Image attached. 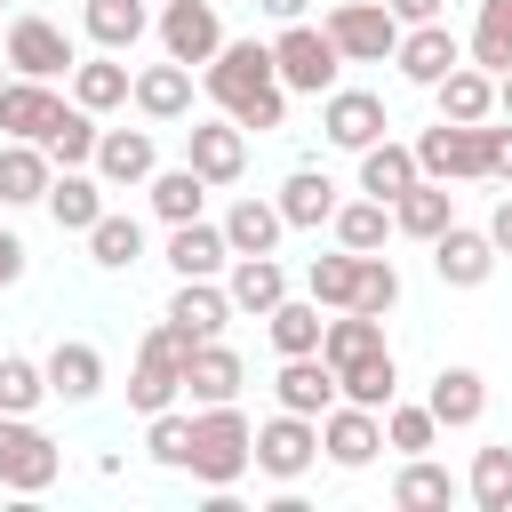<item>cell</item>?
<instances>
[{
	"label": "cell",
	"mask_w": 512,
	"mask_h": 512,
	"mask_svg": "<svg viewBox=\"0 0 512 512\" xmlns=\"http://www.w3.org/2000/svg\"><path fill=\"white\" fill-rule=\"evenodd\" d=\"M368 352H384V320L344 304V312L320 328V360H328V368H352V360H368Z\"/></svg>",
	"instance_id": "cell-38"
},
{
	"label": "cell",
	"mask_w": 512,
	"mask_h": 512,
	"mask_svg": "<svg viewBox=\"0 0 512 512\" xmlns=\"http://www.w3.org/2000/svg\"><path fill=\"white\" fill-rule=\"evenodd\" d=\"M432 440H440L432 408H416V400H392V408H384V448H400V456H424Z\"/></svg>",
	"instance_id": "cell-47"
},
{
	"label": "cell",
	"mask_w": 512,
	"mask_h": 512,
	"mask_svg": "<svg viewBox=\"0 0 512 512\" xmlns=\"http://www.w3.org/2000/svg\"><path fill=\"white\" fill-rule=\"evenodd\" d=\"M328 232H336V248H352V256H376L384 240H392V200H336V216H328Z\"/></svg>",
	"instance_id": "cell-34"
},
{
	"label": "cell",
	"mask_w": 512,
	"mask_h": 512,
	"mask_svg": "<svg viewBox=\"0 0 512 512\" xmlns=\"http://www.w3.org/2000/svg\"><path fill=\"white\" fill-rule=\"evenodd\" d=\"M184 360H192V336H176L168 320L136 344V376H128V408L136 416H160L176 392H184Z\"/></svg>",
	"instance_id": "cell-6"
},
{
	"label": "cell",
	"mask_w": 512,
	"mask_h": 512,
	"mask_svg": "<svg viewBox=\"0 0 512 512\" xmlns=\"http://www.w3.org/2000/svg\"><path fill=\"white\" fill-rule=\"evenodd\" d=\"M272 400L296 408V416H328V408H336V368H328L320 352H288L280 376H272Z\"/></svg>",
	"instance_id": "cell-20"
},
{
	"label": "cell",
	"mask_w": 512,
	"mask_h": 512,
	"mask_svg": "<svg viewBox=\"0 0 512 512\" xmlns=\"http://www.w3.org/2000/svg\"><path fill=\"white\" fill-rule=\"evenodd\" d=\"M80 24H88V40H96V48H112V56H128V48L144 40V24H152V8H144V0H80Z\"/></svg>",
	"instance_id": "cell-35"
},
{
	"label": "cell",
	"mask_w": 512,
	"mask_h": 512,
	"mask_svg": "<svg viewBox=\"0 0 512 512\" xmlns=\"http://www.w3.org/2000/svg\"><path fill=\"white\" fill-rule=\"evenodd\" d=\"M488 240H496V256H512V200H496V216H488Z\"/></svg>",
	"instance_id": "cell-53"
},
{
	"label": "cell",
	"mask_w": 512,
	"mask_h": 512,
	"mask_svg": "<svg viewBox=\"0 0 512 512\" xmlns=\"http://www.w3.org/2000/svg\"><path fill=\"white\" fill-rule=\"evenodd\" d=\"M496 120H512V72H496Z\"/></svg>",
	"instance_id": "cell-55"
},
{
	"label": "cell",
	"mask_w": 512,
	"mask_h": 512,
	"mask_svg": "<svg viewBox=\"0 0 512 512\" xmlns=\"http://www.w3.org/2000/svg\"><path fill=\"white\" fill-rule=\"evenodd\" d=\"M144 192H152V216H160V224H192V216L208 208V176H200V168H152Z\"/></svg>",
	"instance_id": "cell-36"
},
{
	"label": "cell",
	"mask_w": 512,
	"mask_h": 512,
	"mask_svg": "<svg viewBox=\"0 0 512 512\" xmlns=\"http://www.w3.org/2000/svg\"><path fill=\"white\" fill-rule=\"evenodd\" d=\"M200 88H208L216 112L240 120L248 136L288 128V88H280V72H272V40H224V48L200 64Z\"/></svg>",
	"instance_id": "cell-1"
},
{
	"label": "cell",
	"mask_w": 512,
	"mask_h": 512,
	"mask_svg": "<svg viewBox=\"0 0 512 512\" xmlns=\"http://www.w3.org/2000/svg\"><path fill=\"white\" fill-rule=\"evenodd\" d=\"M392 504H400V512H440V504H456V472L432 464V456H408V464L392 472Z\"/></svg>",
	"instance_id": "cell-39"
},
{
	"label": "cell",
	"mask_w": 512,
	"mask_h": 512,
	"mask_svg": "<svg viewBox=\"0 0 512 512\" xmlns=\"http://www.w3.org/2000/svg\"><path fill=\"white\" fill-rule=\"evenodd\" d=\"M424 408H432L440 432H472V424L488 416V376H480V368H440L432 392H424Z\"/></svg>",
	"instance_id": "cell-21"
},
{
	"label": "cell",
	"mask_w": 512,
	"mask_h": 512,
	"mask_svg": "<svg viewBox=\"0 0 512 512\" xmlns=\"http://www.w3.org/2000/svg\"><path fill=\"white\" fill-rule=\"evenodd\" d=\"M48 400V376H40V360H24V352H0V416H32Z\"/></svg>",
	"instance_id": "cell-45"
},
{
	"label": "cell",
	"mask_w": 512,
	"mask_h": 512,
	"mask_svg": "<svg viewBox=\"0 0 512 512\" xmlns=\"http://www.w3.org/2000/svg\"><path fill=\"white\" fill-rule=\"evenodd\" d=\"M408 184H416V152L392 144V136H376V144L360 152V192H368V200H400Z\"/></svg>",
	"instance_id": "cell-40"
},
{
	"label": "cell",
	"mask_w": 512,
	"mask_h": 512,
	"mask_svg": "<svg viewBox=\"0 0 512 512\" xmlns=\"http://www.w3.org/2000/svg\"><path fill=\"white\" fill-rule=\"evenodd\" d=\"M240 384H248V368H240V352H232L224 336L192 344V360H184V392H192L200 408H216V400H240Z\"/></svg>",
	"instance_id": "cell-25"
},
{
	"label": "cell",
	"mask_w": 512,
	"mask_h": 512,
	"mask_svg": "<svg viewBox=\"0 0 512 512\" xmlns=\"http://www.w3.org/2000/svg\"><path fill=\"white\" fill-rule=\"evenodd\" d=\"M128 104H136L144 120H192V64H176V56L144 64V72L128 80Z\"/></svg>",
	"instance_id": "cell-18"
},
{
	"label": "cell",
	"mask_w": 512,
	"mask_h": 512,
	"mask_svg": "<svg viewBox=\"0 0 512 512\" xmlns=\"http://www.w3.org/2000/svg\"><path fill=\"white\" fill-rule=\"evenodd\" d=\"M48 176H56V160H48V144H24V136H0V208H32V200L48 192Z\"/></svg>",
	"instance_id": "cell-27"
},
{
	"label": "cell",
	"mask_w": 512,
	"mask_h": 512,
	"mask_svg": "<svg viewBox=\"0 0 512 512\" xmlns=\"http://www.w3.org/2000/svg\"><path fill=\"white\" fill-rule=\"evenodd\" d=\"M248 464H256L264 480L296 488V480L320 464V416H296V408L264 416V424H256V440H248Z\"/></svg>",
	"instance_id": "cell-3"
},
{
	"label": "cell",
	"mask_w": 512,
	"mask_h": 512,
	"mask_svg": "<svg viewBox=\"0 0 512 512\" xmlns=\"http://www.w3.org/2000/svg\"><path fill=\"white\" fill-rule=\"evenodd\" d=\"M88 152H96V112L64 104L56 128H48V160H56V168H88Z\"/></svg>",
	"instance_id": "cell-46"
},
{
	"label": "cell",
	"mask_w": 512,
	"mask_h": 512,
	"mask_svg": "<svg viewBox=\"0 0 512 512\" xmlns=\"http://www.w3.org/2000/svg\"><path fill=\"white\" fill-rule=\"evenodd\" d=\"M352 280H360V256H352V248L312 256V272H304V288H312V304H320V312H344V304H352Z\"/></svg>",
	"instance_id": "cell-44"
},
{
	"label": "cell",
	"mask_w": 512,
	"mask_h": 512,
	"mask_svg": "<svg viewBox=\"0 0 512 512\" xmlns=\"http://www.w3.org/2000/svg\"><path fill=\"white\" fill-rule=\"evenodd\" d=\"M464 496H472L480 512H512V448H504V440L472 456V472H464Z\"/></svg>",
	"instance_id": "cell-42"
},
{
	"label": "cell",
	"mask_w": 512,
	"mask_h": 512,
	"mask_svg": "<svg viewBox=\"0 0 512 512\" xmlns=\"http://www.w3.org/2000/svg\"><path fill=\"white\" fill-rule=\"evenodd\" d=\"M336 216V184H328V168H296L288 184H280V224L288 232H320Z\"/></svg>",
	"instance_id": "cell-33"
},
{
	"label": "cell",
	"mask_w": 512,
	"mask_h": 512,
	"mask_svg": "<svg viewBox=\"0 0 512 512\" xmlns=\"http://www.w3.org/2000/svg\"><path fill=\"white\" fill-rule=\"evenodd\" d=\"M472 64L480 72H512V0H480V16H472Z\"/></svg>",
	"instance_id": "cell-43"
},
{
	"label": "cell",
	"mask_w": 512,
	"mask_h": 512,
	"mask_svg": "<svg viewBox=\"0 0 512 512\" xmlns=\"http://www.w3.org/2000/svg\"><path fill=\"white\" fill-rule=\"evenodd\" d=\"M128 80H136V72H128L112 48H96L88 64H72V104H80V112H120V104H128Z\"/></svg>",
	"instance_id": "cell-31"
},
{
	"label": "cell",
	"mask_w": 512,
	"mask_h": 512,
	"mask_svg": "<svg viewBox=\"0 0 512 512\" xmlns=\"http://www.w3.org/2000/svg\"><path fill=\"white\" fill-rule=\"evenodd\" d=\"M384 8H392V16H400V24H432V16H440V8H448V0H384Z\"/></svg>",
	"instance_id": "cell-52"
},
{
	"label": "cell",
	"mask_w": 512,
	"mask_h": 512,
	"mask_svg": "<svg viewBox=\"0 0 512 512\" xmlns=\"http://www.w3.org/2000/svg\"><path fill=\"white\" fill-rule=\"evenodd\" d=\"M0 80H8V56H0Z\"/></svg>",
	"instance_id": "cell-56"
},
{
	"label": "cell",
	"mask_w": 512,
	"mask_h": 512,
	"mask_svg": "<svg viewBox=\"0 0 512 512\" xmlns=\"http://www.w3.org/2000/svg\"><path fill=\"white\" fill-rule=\"evenodd\" d=\"M184 168H200L208 192H216V184H240V168H248V128H240V120H192V128H184Z\"/></svg>",
	"instance_id": "cell-13"
},
{
	"label": "cell",
	"mask_w": 512,
	"mask_h": 512,
	"mask_svg": "<svg viewBox=\"0 0 512 512\" xmlns=\"http://www.w3.org/2000/svg\"><path fill=\"white\" fill-rule=\"evenodd\" d=\"M224 296H232V312H256V320H264V312L288 296V272H280L272 256H232V264H224Z\"/></svg>",
	"instance_id": "cell-29"
},
{
	"label": "cell",
	"mask_w": 512,
	"mask_h": 512,
	"mask_svg": "<svg viewBox=\"0 0 512 512\" xmlns=\"http://www.w3.org/2000/svg\"><path fill=\"white\" fill-rule=\"evenodd\" d=\"M432 248V272L448 280V288H488V272H496V240H488V224L472 232V224H448L440 240H424Z\"/></svg>",
	"instance_id": "cell-14"
},
{
	"label": "cell",
	"mask_w": 512,
	"mask_h": 512,
	"mask_svg": "<svg viewBox=\"0 0 512 512\" xmlns=\"http://www.w3.org/2000/svg\"><path fill=\"white\" fill-rule=\"evenodd\" d=\"M448 224H456V192L432 184V176H416V184L392 200V232H408V240H440Z\"/></svg>",
	"instance_id": "cell-28"
},
{
	"label": "cell",
	"mask_w": 512,
	"mask_h": 512,
	"mask_svg": "<svg viewBox=\"0 0 512 512\" xmlns=\"http://www.w3.org/2000/svg\"><path fill=\"white\" fill-rule=\"evenodd\" d=\"M56 112H64V96L48 88V80H0V136H24V144H48V128H56Z\"/></svg>",
	"instance_id": "cell-17"
},
{
	"label": "cell",
	"mask_w": 512,
	"mask_h": 512,
	"mask_svg": "<svg viewBox=\"0 0 512 512\" xmlns=\"http://www.w3.org/2000/svg\"><path fill=\"white\" fill-rule=\"evenodd\" d=\"M40 208L56 216V232H88L104 216V176L96 168H56L48 192H40Z\"/></svg>",
	"instance_id": "cell-22"
},
{
	"label": "cell",
	"mask_w": 512,
	"mask_h": 512,
	"mask_svg": "<svg viewBox=\"0 0 512 512\" xmlns=\"http://www.w3.org/2000/svg\"><path fill=\"white\" fill-rule=\"evenodd\" d=\"M16 280H24V240L0 232V288H16Z\"/></svg>",
	"instance_id": "cell-51"
},
{
	"label": "cell",
	"mask_w": 512,
	"mask_h": 512,
	"mask_svg": "<svg viewBox=\"0 0 512 512\" xmlns=\"http://www.w3.org/2000/svg\"><path fill=\"white\" fill-rule=\"evenodd\" d=\"M280 200H264V192H240L232 208H224V248L232 256H272L280 248Z\"/></svg>",
	"instance_id": "cell-26"
},
{
	"label": "cell",
	"mask_w": 512,
	"mask_h": 512,
	"mask_svg": "<svg viewBox=\"0 0 512 512\" xmlns=\"http://www.w3.org/2000/svg\"><path fill=\"white\" fill-rule=\"evenodd\" d=\"M392 64H400V80L432 88L440 72H456V64H464V48H456V32L432 16V24H400V48H392Z\"/></svg>",
	"instance_id": "cell-15"
},
{
	"label": "cell",
	"mask_w": 512,
	"mask_h": 512,
	"mask_svg": "<svg viewBox=\"0 0 512 512\" xmlns=\"http://www.w3.org/2000/svg\"><path fill=\"white\" fill-rule=\"evenodd\" d=\"M8 72H24V80H56V72H72L80 56H72V40H64V24H48V16H16L8 24Z\"/></svg>",
	"instance_id": "cell-11"
},
{
	"label": "cell",
	"mask_w": 512,
	"mask_h": 512,
	"mask_svg": "<svg viewBox=\"0 0 512 512\" xmlns=\"http://www.w3.org/2000/svg\"><path fill=\"white\" fill-rule=\"evenodd\" d=\"M320 32L336 40L344 64H384V56L400 48V16H392L384 0H336V8L320 16Z\"/></svg>",
	"instance_id": "cell-8"
},
{
	"label": "cell",
	"mask_w": 512,
	"mask_h": 512,
	"mask_svg": "<svg viewBox=\"0 0 512 512\" xmlns=\"http://www.w3.org/2000/svg\"><path fill=\"white\" fill-rule=\"evenodd\" d=\"M40 376H48V400L88 408V400L104 392V352H96V344H80V336H64V344L40 360Z\"/></svg>",
	"instance_id": "cell-16"
},
{
	"label": "cell",
	"mask_w": 512,
	"mask_h": 512,
	"mask_svg": "<svg viewBox=\"0 0 512 512\" xmlns=\"http://www.w3.org/2000/svg\"><path fill=\"white\" fill-rule=\"evenodd\" d=\"M56 472H64V448L32 416H0V488L8 496H40V488H56Z\"/></svg>",
	"instance_id": "cell-7"
},
{
	"label": "cell",
	"mask_w": 512,
	"mask_h": 512,
	"mask_svg": "<svg viewBox=\"0 0 512 512\" xmlns=\"http://www.w3.org/2000/svg\"><path fill=\"white\" fill-rule=\"evenodd\" d=\"M232 264V248H224V224H208V216H192V224H168V272L176 280H216Z\"/></svg>",
	"instance_id": "cell-23"
},
{
	"label": "cell",
	"mask_w": 512,
	"mask_h": 512,
	"mask_svg": "<svg viewBox=\"0 0 512 512\" xmlns=\"http://www.w3.org/2000/svg\"><path fill=\"white\" fill-rule=\"evenodd\" d=\"M320 328H328V320H320L312 296H280V304L264 312V336H272L280 360H288V352H320Z\"/></svg>",
	"instance_id": "cell-41"
},
{
	"label": "cell",
	"mask_w": 512,
	"mask_h": 512,
	"mask_svg": "<svg viewBox=\"0 0 512 512\" xmlns=\"http://www.w3.org/2000/svg\"><path fill=\"white\" fill-rule=\"evenodd\" d=\"M144 448H152V464H168V472H184V456H192V416H176V408H160V416H152V432H144Z\"/></svg>",
	"instance_id": "cell-49"
},
{
	"label": "cell",
	"mask_w": 512,
	"mask_h": 512,
	"mask_svg": "<svg viewBox=\"0 0 512 512\" xmlns=\"http://www.w3.org/2000/svg\"><path fill=\"white\" fill-rule=\"evenodd\" d=\"M432 96H440V120H496V72H480V64L440 72Z\"/></svg>",
	"instance_id": "cell-32"
},
{
	"label": "cell",
	"mask_w": 512,
	"mask_h": 512,
	"mask_svg": "<svg viewBox=\"0 0 512 512\" xmlns=\"http://www.w3.org/2000/svg\"><path fill=\"white\" fill-rule=\"evenodd\" d=\"M400 304V272H392V256H360V280H352V312H392Z\"/></svg>",
	"instance_id": "cell-48"
},
{
	"label": "cell",
	"mask_w": 512,
	"mask_h": 512,
	"mask_svg": "<svg viewBox=\"0 0 512 512\" xmlns=\"http://www.w3.org/2000/svg\"><path fill=\"white\" fill-rule=\"evenodd\" d=\"M256 8H264V16H280V24H288V16H304V8H312V0H256Z\"/></svg>",
	"instance_id": "cell-54"
},
{
	"label": "cell",
	"mask_w": 512,
	"mask_h": 512,
	"mask_svg": "<svg viewBox=\"0 0 512 512\" xmlns=\"http://www.w3.org/2000/svg\"><path fill=\"white\" fill-rule=\"evenodd\" d=\"M88 168H96L104 184H144V176L160 168V144H152V128H96Z\"/></svg>",
	"instance_id": "cell-19"
},
{
	"label": "cell",
	"mask_w": 512,
	"mask_h": 512,
	"mask_svg": "<svg viewBox=\"0 0 512 512\" xmlns=\"http://www.w3.org/2000/svg\"><path fill=\"white\" fill-rule=\"evenodd\" d=\"M176 336H192V344H208V336H224V320H232V296L216 288V280H176V296H168V312H160Z\"/></svg>",
	"instance_id": "cell-24"
},
{
	"label": "cell",
	"mask_w": 512,
	"mask_h": 512,
	"mask_svg": "<svg viewBox=\"0 0 512 512\" xmlns=\"http://www.w3.org/2000/svg\"><path fill=\"white\" fill-rule=\"evenodd\" d=\"M88 264H104V272H128V264H144V224L136 216H120V208H104L88 232Z\"/></svg>",
	"instance_id": "cell-37"
},
{
	"label": "cell",
	"mask_w": 512,
	"mask_h": 512,
	"mask_svg": "<svg viewBox=\"0 0 512 512\" xmlns=\"http://www.w3.org/2000/svg\"><path fill=\"white\" fill-rule=\"evenodd\" d=\"M336 400H352V408H392L400 400V360H392V344L384 352H368V360H352V368H336Z\"/></svg>",
	"instance_id": "cell-30"
},
{
	"label": "cell",
	"mask_w": 512,
	"mask_h": 512,
	"mask_svg": "<svg viewBox=\"0 0 512 512\" xmlns=\"http://www.w3.org/2000/svg\"><path fill=\"white\" fill-rule=\"evenodd\" d=\"M376 448H384V416H376V408L336 400V408L320 416V456H328L336 472H368V464H376Z\"/></svg>",
	"instance_id": "cell-9"
},
{
	"label": "cell",
	"mask_w": 512,
	"mask_h": 512,
	"mask_svg": "<svg viewBox=\"0 0 512 512\" xmlns=\"http://www.w3.org/2000/svg\"><path fill=\"white\" fill-rule=\"evenodd\" d=\"M488 176L512 184V120H488Z\"/></svg>",
	"instance_id": "cell-50"
},
{
	"label": "cell",
	"mask_w": 512,
	"mask_h": 512,
	"mask_svg": "<svg viewBox=\"0 0 512 512\" xmlns=\"http://www.w3.org/2000/svg\"><path fill=\"white\" fill-rule=\"evenodd\" d=\"M216 8H224V0H216Z\"/></svg>",
	"instance_id": "cell-58"
},
{
	"label": "cell",
	"mask_w": 512,
	"mask_h": 512,
	"mask_svg": "<svg viewBox=\"0 0 512 512\" xmlns=\"http://www.w3.org/2000/svg\"><path fill=\"white\" fill-rule=\"evenodd\" d=\"M0 8H8V0H0Z\"/></svg>",
	"instance_id": "cell-57"
},
{
	"label": "cell",
	"mask_w": 512,
	"mask_h": 512,
	"mask_svg": "<svg viewBox=\"0 0 512 512\" xmlns=\"http://www.w3.org/2000/svg\"><path fill=\"white\" fill-rule=\"evenodd\" d=\"M384 128H392V120H384V96H368V88H328V96H320V136H328L336 152H368Z\"/></svg>",
	"instance_id": "cell-12"
},
{
	"label": "cell",
	"mask_w": 512,
	"mask_h": 512,
	"mask_svg": "<svg viewBox=\"0 0 512 512\" xmlns=\"http://www.w3.org/2000/svg\"><path fill=\"white\" fill-rule=\"evenodd\" d=\"M224 48V16L216 0H160V56L176 64H208Z\"/></svg>",
	"instance_id": "cell-10"
},
{
	"label": "cell",
	"mask_w": 512,
	"mask_h": 512,
	"mask_svg": "<svg viewBox=\"0 0 512 512\" xmlns=\"http://www.w3.org/2000/svg\"><path fill=\"white\" fill-rule=\"evenodd\" d=\"M248 440H256V424L240 416V400H216V408L192 416V456H184V472H192L200 488H240Z\"/></svg>",
	"instance_id": "cell-2"
},
{
	"label": "cell",
	"mask_w": 512,
	"mask_h": 512,
	"mask_svg": "<svg viewBox=\"0 0 512 512\" xmlns=\"http://www.w3.org/2000/svg\"><path fill=\"white\" fill-rule=\"evenodd\" d=\"M272 72H280V88H296V96H328L336 72H344V56H336V40H328L320 24L288 16V32L272 40Z\"/></svg>",
	"instance_id": "cell-4"
},
{
	"label": "cell",
	"mask_w": 512,
	"mask_h": 512,
	"mask_svg": "<svg viewBox=\"0 0 512 512\" xmlns=\"http://www.w3.org/2000/svg\"><path fill=\"white\" fill-rule=\"evenodd\" d=\"M408 152H416V176H432V184L488 176V120H440V128H424Z\"/></svg>",
	"instance_id": "cell-5"
}]
</instances>
